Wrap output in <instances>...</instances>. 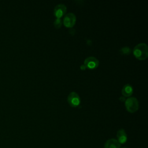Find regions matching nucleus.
I'll use <instances>...</instances> for the list:
<instances>
[{
  "mask_svg": "<svg viewBox=\"0 0 148 148\" xmlns=\"http://www.w3.org/2000/svg\"><path fill=\"white\" fill-rule=\"evenodd\" d=\"M135 57L139 60H145L148 57V47L146 43H141L135 46L133 50Z\"/></svg>",
  "mask_w": 148,
  "mask_h": 148,
  "instance_id": "1",
  "label": "nucleus"
},
{
  "mask_svg": "<svg viewBox=\"0 0 148 148\" xmlns=\"http://www.w3.org/2000/svg\"><path fill=\"white\" fill-rule=\"evenodd\" d=\"M127 110L130 113H134L139 109V102L135 97H130L125 101Z\"/></svg>",
  "mask_w": 148,
  "mask_h": 148,
  "instance_id": "2",
  "label": "nucleus"
},
{
  "mask_svg": "<svg viewBox=\"0 0 148 148\" xmlns=\"http://www.w3.org/2000/svg\"><path fill=\"white\" fill-rule=\"evenodd\" d=\"M76 16L72 13H69L66 14L64 17L63 20V24L64 25L68 28L72 27L75 23H76Z\"/></svg>",
  "mask_w": 148,
  "mask_h": 148,
  "instance_id": "3",
  "label": "nucleus"
},
{
  "mask_svg": "<svg viewBox=\"0 0 148 148\" xmlns=\"http://www.w3.org/2000/svg\"><path fill=\"white\" fill-rule=\"evenodd\" d=\"M68 102L72 107L77 106L80 102L79 95L75 92H71L68 97Z\"/></svg>",
  "mask_w": 148,
  "mask_h": 148,
  "instance_id": "4",
  "label": "nucleus"
},
{
  "mask_svg": "<svg viewBox=\"0 0 148 148\" xmlns=\"http://www.w3.org/2000/svg\"><path fill=\"white\" fill-rule=\"evenodd\" d=\"M84 65L86 66V68L92 69L98 67L99 61L94 57H88L84 60Z\"/></svg>",
  "mask_w": 148,
  "mask_h": 148,
  "instance_id": "5",
  "label": "nucleus"
},
{
  "mask_svg": "<svg viewBox=\"0 0 148 148\" xmlns=\"http://www.w3.org/2000/svg\"><path fill=\"white\" fill-rule=\"evenodd\" d=\"M66 12V8L64 4H58L57 5L54 10V16L58 18H61V17L65 14Z\"/></svg>",
  "mask_w": 148,
  "mask_h": 148,
  "instance_id": "6",
  "label": "nucleus"
},
{
  "mask_svg": "<svg viewBox=\"0 0 148 148\" xmlns=\"http://www.w3.org/2000/svg\"><path fill=\"white\" fill-rule=\"evenodd\" d=\"M117 138L119 143L121 144L125 143L127 140V135L124 129H120L117 132Z\"/></svg>",
  "mask_w": 148,
  "mask_h": 148,
  "instance_id": "7",
  "label": "nucleus"
},
{
  "mask_svg": "<svg viewBox=\"0 0 148 148\" xmlns=\"http://www.w3.org/2000/svg\"><path fill=\"white\" fill-rule=\"evenodd\" d=\"M104 148H120V144L116 139L108 140L104 145Z\"/></svg>",
  "mask_w": 148,
  "mask_h": 148,
  "instance_id": "8",
  "label": "nucleus"
},
{
  "mask_svg": "<svg viewBox=\"0 0 148 148\" xmlns=\"http://www.w3.org/2000/svg\"><path fill=\"white\" fill-rule=\"evenodd\" d=\"M122 94L125 97H130L132 93H133V88L129 84H125L121 91Z\"/></svg>",
  "mask_w": 148,
  "mask_h": 148,
  "instance_id": "9",
  "label": "nucleus"
},
{
  "mask_svg": "<svg viewBox=\"0 0 148 148\" xmlns=\"http://www.w3.org/2000/svg\"><path fill=\"white\" fill-rule=\"evenodd\" d=\"M61 18H56V20H54V27L56 28H59L61 27Z\"/></svg>",
  "mask_w": 148,
  "mask_h": 148,
  "instance_id": "10",
  "label": "nucleus"
},
{
  "mask_svg": "<svg viewBox=\"0 0 148 148\" xmlns=\"http://www.w3.org/2000/svg\"><path fill=\"white\" fill-rule=\"evenodd\" d=\"M120 51L124 54H128L129 53H130L131 52V50L130 48H128V47H123L121 50H120Z\"/></svg>",
  "mask_w": 148,
  "mask_h": 148,
  "instance_id": "11",
  "label": "nucleus"
},
{
  "mask_svg": "<svg viewBox=\"0 0 148 148\" xmlns=\"http://www.w3.org/2000/svg\"><path fill=\"white\" fill-rule=\"evenodd\" d=\"M80 68H81V69H82V70H84V69H86V66H85L84 64H83V65H81Z\"/></svg>",
  "mask_w": 148,
  "mask_h": 148,
  "instance_id": "12",
  "label": "nucleus"
},
{
  "mask_svg": "<svg viewBox=\"0 0 148 148\" xmlns=\"http://www.w3.org/2000/svg\"><path fill=\"white\" fill-rule=\"evenodd\" d=\"M120 100H121V101H125V98H124V97H121L120 98Z\"/></svg>",
  "mask_w": 148,
  "mask_h": 148,
  "instance_id": "13",
  "label": "nucleus"
},
{
  "mask_svg": "<svg viewBox=\"0 0 148 148\" xmlns=\"http://www.w3.org/2000/svg\"><path fill=\"white\" fill-rule=\"evenodd\" d=\"M121 148H127V147H121Z\"/></svg>",
  "mask_w": 148,
  "mask_h": 148,
  "instance_id": "14",
  "label": "nucleus"
}]
</instances>
